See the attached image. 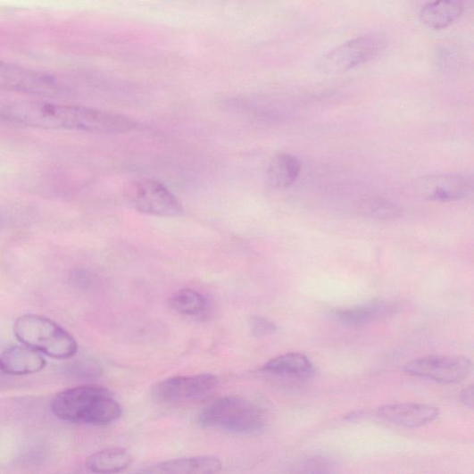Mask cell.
I'll return each instance as SVG.
<instances>
[{
  "label": "cell",
  "instance_id": "cell-22",
  "mask_svg": "<svg viewBox=\"0 0 474 474\" xmlns=\"http://www.w3.org/2000/svg\"><path fill=\"white\" fill-rule=\"evenodd\" d=\"M303 468H309V471H328V468H330L329 462L327 460L317 458V459H312L308 460L306 462H304L302 465Z\"/></svg>",
  "mask_w": 474,
  "mask_h": 474
},
{
  "label": "cell",
  "instance_id": "cell-7",
  "mask_svg": "<svg viewBox=\"0 0 474 474\" xmlns=\"http://www.w3.org/2000/svg\"><path fill=\"white\" fill-rule=\"evenodd\" d=\"M472 363L462 356H428L415 360L405 366L411 376L441 384H457L471 372Z\"/></svg>",
  "mask_w": 474,
  "mask_h": 474
},
{
  "label": "cell",
  "instance_id": "cell-13",
  "mask_svg": "<svg viewBox=\"0 0 474 474\" xmlns=\"http://www.w3.org/2000/svg\"><path fill=\"white\" fill-rule=\"evenodd\" d=\"M463 10V0H434L421 9L420 19L429 29L442 30L451 27Z\"/></svg>",
  "mask_w": 474,
  "mask_h": 474
},
{
  "label": "cell",
  "instance_id": "cell-5",
  "mask_svg": "<svg viewBox=\"0 0 474 474\" xmlns=\"http://www.w3.org/2000/svg\"><path fill=\"white\" fill-rule=\"evenodd\" d=\"M385 47V39L379 36L357 37L331 49L319 59L316 66L322 73H343L378 58Z\"/></svg>",
  "mask_w": 474,
  "mask_h": 474
},
{
  "label": "cell",
  "instance_id": "cell-9",
  "mask_svg": "<svg viewBox=\"0 0 474 474\" xmlns=\"http://www.w3.org/2000/svg\"><path fill=\"white\" fill-rule=\"evenodd\" d=\"M217 385V378L211 373L174 377L156 384L153 388V396L160 403H180L204 395Z\"/></svg>",
  "mask_w": 474,
  "mask_h": 474
},
{
  "label": "cell",
  "instance_id": "cell-3",
  "mask_svg": "<svg viewBox=\"0 0 474 474\" xmlns=\"http://www.w3.org/2000/svg\"><path fill=\"white\" fill-rule=\"evenodd\" d=\"M199 427L237 436H253L264 428L262 412L255 404L237 396L216 399L198 414Z\"/></svg>",
  "mask_w": 474,
  "mask_h": 474
},
{
  "label": "cell",
  "instance_id": "cell-16",
  "mask_svg": "<svg viewBox=\"0 0 474 474\" xmlns=\"http://www.w3.org/2000/svg\"><path fill=\"white\" fill-rule=\"evenodd\" d=\"M262 371L273 376L308 378L313 376L314 367L311 360L301 353H287L266 362Z\"/></svg>",
  "mask_w": 474,
  "mask_h": 474
},
{
  "label": "cell",
  "instance_id": "cell-1",
  "mask_svg": "<svg viewBox=\"0 0 474 474\" xmlns=\"http://www.w3.org/2000/svg\"><path fill=\"white\" fill-rule=\"evenodd\" d=\"M0 118L33 129L98 134H126L137 127L134 119L115 112L36 102L0 105Z\"/></svg>",
  "mask_w": 474,
  "mask_h": 474
},
{
  "label": "cell",
  "instance_id": "cell-15",
  "mask_svg": "<svg viewBox=\"0 0 474 474\" xmlns=\"http://www.w3.org/2000/svg\"><path fill=\"white\" fill-rule=\"evenodd\" d=\"M302 170V164L295 157L279 154L274 156L267 168L266 182L274 189H286L293 186Z\"/></svg>",
  "mask_w": 474,
  "mask_h": 474
},
{
  "label": "cell",
  "instance_id": "cell-11",
  "mask_svg": "<svg viewBox=\"0 0 474 474\" xmlns=\"http://www.w3.org/2000/svg\"><path fill=\"white\" fill-rule=\"evenodd\" d=\"M419 190L429 201L453 202L467 196L471 184L459 176H436L422 179Z\"/></svg>",
  "mask_w": 474,
  "mask_h": 474
},
{
  "label": "cell",
  "instance_id": "cell-23",
  "mask_svg": "<svg viewBox=\"0 0 474 474\" xmlns=\"http://www.w3.org/2000/svg\"><path fill=\"white\" fill-rule=\"evenodd\" d=\"M462 401L464 403V404L470 409L472 408L473 404V387H470L466 388L462 394Z\"/></svg>",
  "mask_w": 474,
  "mask_h": 474
},
{
  "label": "cell",
  "instance_id": "cell-6",
  "mask_svg": "<svg viewBox=\"0 0 474 474\" xmlns=\"http://www.w3.org/2000/svg\"><path fill=\"white\" fill-rule=\"evenodd\" d=\"M129 204L138 212L163 218H179L184 208L179 199L162 182L143 179L127 191Z\"/></svg>",
  "mask_w": 474,
  "mask_h": 474
},
{
  "label": "cell",
  "instance_id": "cell-18",
  "mask_svg": "<svg viewBox=\"0 0 474 474\" xmlns=\"http://www.w3.org/2000/svg\"><path fill=\"white\" fill-rule=\"evenodd\" d=\"M394 310L391 304L374 301L352 309L339 311L337 312V317L346 327H359L373 320L389 315Z\"/></svg>",
  "mask_w": 474,
  "mask_h": 474
},
{
  "label": "cell",
  "instance_id": "cell-10",
  "mask_svg": "<svg viewBox=\"0 0 474 474\" xmlns=\"http://www.w3.org/2000/svg\"><path fill=\"white\" fill-rule=\"evenodd\" d=\"M439 415L437 407L427 404L401 403L386 405L378 410V416L394 426L418 428L434 421Z\"/></svg>",
  "mask_w": 474,
  "mask_h": 474
},
{
  "label": "cell",
  "instance_id": "cell-17",
  "mask_svg": "<svg viewBox=\"0 0 474 474\" xmlns=\"http://www.w3.org/2000/svg\"><path fill=\"white\" fill-rule=\"evenodd\" d=\"M133 462V457L122 447L104 449L90 456L87 467L96 473H116L128 469Z\"/></svg>",
  "mask_w": 474,
  "mask_h": 474
},
{
  "label": "cell",
  "instance_id": "cell-2",
  "mask_svg": "<svg viewBox=\"0 0 474 474\" xmlns=\"http://www.w3.org/2000/svg\"><path fill=\"white\" fill-rule=\"evenodd\" d=\"M54 414L62 420L104 427L121 416L114 395L98 386H82L59 393L52 403Z\"/></svg>",
  "mask_w": 474,
  "mask_h": 474
},
{
  "label": "cell",
  "instance_id": "cell-8",
  "mask_svg": "<svg viewBox=\"0 0 474 474\" xmlns=\"http://www.w3.org/2000/svg\"><path fill=\"white\" fill-rule=\"evenodd\" d=\"M0 89L40 96L62 92L59 81L51 74L0 62Z\"/></svg>",
  "mask_w": 474,
  "mask_h": 474
},
{
  "label": "cell",
  "instance_id": "cell-12",
  "mask_svg": "<svg viewBox=\"0 0 474 474\" xmlns=\"http://www.w3.org/2000/svg\"><path fill=\"white\" fill-rule=\"evenodd\" d=\"M46 362L36 349L23 345H14L0 355V371L9 376H28L41 371Z\"/></svg>",
  "mask_w": 474,
  "mask_h": 474
},
{
  "label": "cell",
  "instance_id": "cell-4",
  "mask_svg": "<svg viewBox=\"0 0 474 474\" xmlns=\"http://www.w3.org/2000/svg\"><path fill=\"white\" fill-rule=\"evenodd\" d=\"M14 334L23 345L54 359H68L79 351L76 339L56 322L43 316L19 317L14 324Z\"/></svg>",
  "mask_w": 474,
  "mask_h": 474
},
{
  "label": "cell",
  "instance_id": "cell-20",
  "mask_svg": "<svg viewBox=\"0 0 474 474\" xmlns=\"http://www.w3.org/2000/svg\"><path fill=\"white\" fill-rule=\"evenodd\" d=\"M370 211L372 216L384 219L395 217L398 212L395 205L387 201H374Z\"/></svg>",
  "mask_w": 474,
  "mask_h": 474
},
{
  "label": "cell",
  "instance_id": "cell-14",
  "mask_svg": "<svg viewBox=\"0 0 474 474\" xmlns=\"http://www.w3.org/2000/svg\"><path fill=\"white\" fill-rule=\"evenodd\" d=\"M221 467L220 461L215 457L199 456L162 462L148 467L144 472L212 474L220 471Z\"/></svg>",
  "mask_w": 474,
  "mask_h": 474
},
{
  "label": "cell",
  "instance_id": "cell-21",
  "mask_svg": "<svg viewBox=\"0 0 474 474\" xmlns=\"http://www.w3.org/2000/svg\"><path fill=\"white\" fill-rule=\"evenodd\" d=\"M252 328L254 333L257 336H265L272 333H276L277 326L271 321L263 318L254 319Z\"/></svg>",
  "mask_w": 474,
  "mask_h": 474
},
{
  "label": "cell",
  "instance_id": "cell-19",
  "mask_svg": "<svg viewBox=\"0 0 474 474\" xmlns=\"http://www.w3.org/2000/svg\"><path fill=\"white\" fill-rule=\"evenodd\" d=\"M169 305L179 314L197 316L206 311L208 303L202 293L194 289L185 288L179 290L170 297Z\"/></svg>",
  "mask_w": 474,
  "mask_h": 474
}]
</instances>
